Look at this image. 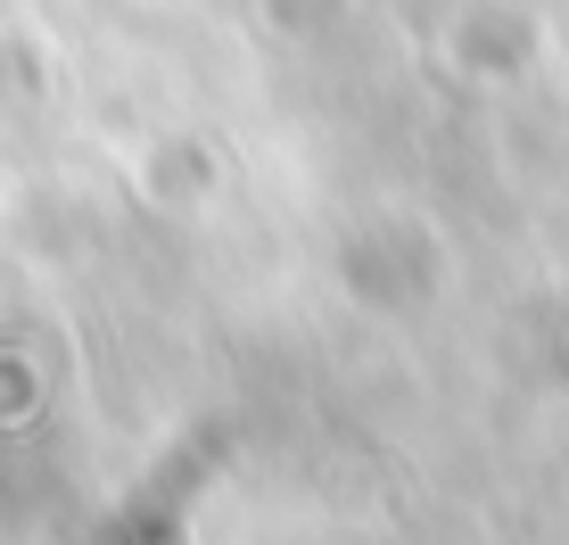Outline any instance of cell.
I'll list each match as a JSON object with an SVG mask.
<instances>
[{"label":"cell","instance_id":"cell-1","mask_svg":"<svg viewBox=\"0 0 569 545\" xmlns=\"http://www.w3.org/2000/svg\"><path fill=\"white\" fill-rule=\"evenodd\" d=\"M157 537H166V504H157V521H149V529H132L124 545H157Z\"/></svg>","mask_w":569,"mask_h":545}]
</instances>
